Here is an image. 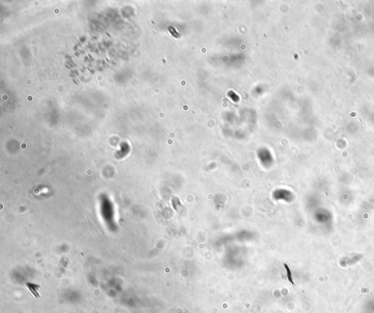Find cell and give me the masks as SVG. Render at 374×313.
<instances>
[{
	"label": "cell",
	"instance_id": "obj_1",
	"mask_svg": "<svg viewBox=\"0 0 374 313\" xmlns=\"http://www.w3.org/2000/svg\"><path fill=\"white\" fill-rule=\"evenodd\" d=\"M284 267H285V269H286V272H287V277H288L289 281L290 282H291V283H292V284H294V283H293V281H292V274H291V272H290V269H289V266H288L286 264V263H284Z\"/></svg>",
	"mask_w": 374,
	"mask_h": 313
}]
</instances>
